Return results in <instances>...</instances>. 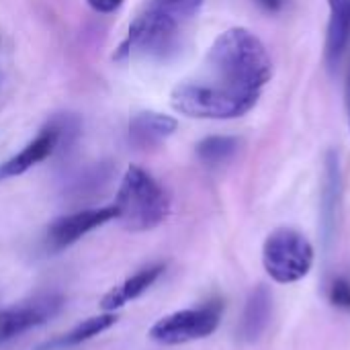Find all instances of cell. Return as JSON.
I'll list each match as a JSON object with an SVG mask.
<instances>
[{"instance_id":"cell-1","label":"cell","mask_w":350,"mask_h":350,"mask_svg":"<svg viewBox=\"0 0 350 350\" xmlns=\"http://www.w3.org/2000/svg\"><path fill=\"white\" fill-rule=\"evenodd\" d=\"M207 66L215 76V84L260 94L262 86L273 78V59L258 35L244 27L224 31L207 53Z\"/></svg>"},{"instance_id":"cell-2","label":"cell","mask_w":350,"mask_h":350,"mask_svg":"<svg viewBox=\"0 0 350 350\" xmlns=\"http://www.w3.org/2000/svg\"><path fill=\"white\" fill-rule=\"evenodd\" d=\"M117 219L129 232H148L158 228L170 213L166 189L144 168L129 166L117 193Z\"/></svg>"},{"instance_id":"cell-3","label":"cell","mask_w":350,"mask_h":350,"mask_svg":"<svg viewBox=\"0 0 350 350\" xmlns=\"http://www.w3.org/2000/svg\"><path fill=\"white\" fill-rule=\"evenodd\" d=\"M258 96L219 84L185 82L172 90L170 105L176 113L193 119H236L254 109Z\"/></svg>"},{"instance_id":"cell-4","label":"cell","mask_w":350,"mask_h":350,"mask_svg":"<svg viewBox=\"0 0 350 350\" xmlns=\"http://www.w3.org/2000/svg\"><path fill=\"white\" fill-rule=\"evenodd\" d=\"M180 37L183 23L144 4L129 25L127 39L121 43L117 59L131 53L150 59H168L178 51Z\"/></svg>"},{"instance_id":"cell-5","label":"cell","mask_w":350,"mask_h":350,"mask_svg":"<svg viewBox=\"0 0 350 350\" xmlns=\"http://www.w3.org/2000/svg\"><path fill=\"white\" fill-rule=\"evenodd\" d=\"M314 246L297 230L279 228L269 234L262 246V265L277 283H297L314 267Z\"/></svg>"},{"instance_id":"cell-6","label":"cell","mask_w":350,"mask_h":350,"mask_svg":"<svg viewBox=\"0 0 350 350\" xmlns=\"http://www.w3.org/2000/svg\"><path fill=\"white\" fill-rule=\"evenodd\" d=\"M221 316H224V304L219 299L193 308V310L174 312L170 316H164L152 326L150 338L166 347L201 340V338L211 336L217 330Z\"/></svg>"},{"instance_id":"cell-7","label":"cell","mask_w":350,"mask_h":350,"mask_svg":"<svg viewBox=\"0 0 350 350\" xmlns=\"http://www.w3.org/2000/svg\"><path fill=\"white\" fill-rule=\"evenodd\" d=\"M64 308V297L59 293H43L33 299L21 301L12 308L0 312V345H6L25 332L47 324Z\"/></svg>"},{"instance_id":"cell-8","label":"cell","mask_w":350,"mask_h":350,"mask_svg":"<svg viewBox=\"0 0 350 350\" xmlns=\"http://www.w3.org/2000/svg\"><path fill=\"white\" fill-rule=\"evenodd\" d=\"M113 219H117L115 205L98 207V209H84V211H78L72 215H64L47 228L45 244L51 252L64 250V248L72 246L74 242H78L88 232H92Z\"/></svg>"},{"instance_id":"cell-9","label":"cell","mask_w":350,"mask_h":350,"mask_svg":"<svg viewBox=\"0 0 350 350\" xmlns=\"http://www.w3.org/2000/svg\"><path fill=\"white\" fill-rule=\"evenodd\" d=\"M59 139H57V127L49 125V129L41 131L27 148H23L16 156L8 158L6 162L0 164V180L6 178H14L23 172H27L29 168H33L35 164L43 162L45 158H49L53 154V150L57 148Z\"/></svg>"},{"instance_id":"cell-10","label":"cell","mask_w":350,"mask_h":350,"mask_svg":"<svg viewBox=\"0 0 350 350\" xmlns=\"http://www.w3.org/2000/svg\"><path fill=\"white\" fill-rule=\"evenodd\" d=\"M271 314H273V295L265 285H258L250 291L244 312H242V320L238 326V336L244 342H254L262 336V332L267 330L269 322H271Z\"/></svg>"},{"instance_id":"cell-11","label":"cell","mask_w":350,"mask_h":350,"mask_svg":"<svg viewBox=\"0 0 350 350\" xmlns=\"http://www.w3.org/2000/svg\"><path fill=\"white\" fill-rule=\"evenodd\" d=\"M178 127V121L170 115L144 111L129 121V139L137 148H152L168 139Z\"/></svg>"},{"instance_id":"cell-12","label":"cell","mask_w":350,"mask_h":350,"mask_svg":"<svg viewBox=\"0 0 350 350\" xmlns=\"http://www.w3.org/2000/svg\"><path fill=\"white\" fill-rule=\"evenodd\" d=\"M164 265L158 262V265H152V267H146L142 269L139 273H135L133 277H129L127 281H123L121 285L113 287L103 299H100V310L103 312H117L119 308H123L125 304L137 299L139 295H144L164 273Z\"/></svg>"},{"instance_id":"cell-13","label":"cell","mask_w":350,"mask_h":350,"mask_svg":"<svg viewBox=\"0 0 350 350\" xmlns=\"http://www.w3.org/2000/svg\"><path fill=\"white\" fill-rule=\"evenodd\" d=\"M330 21L326 33V62L336 66L350 39V0H328Z\"/></svg>"},{"instance_id":"cell-14","label":"cell","mask_w":350,"mask_h":350,"mask_svg":"<svg viewBox=\"0 0 350 350\" xmlns=\"http://www.w3.org/2000/svg\"><path fill=\"white\" fill-rule=\"evenodd\" d=\"M338 197H340V168L338 158L334 152L326 158V180L322 189V228H324V240L328 242L334 224H336V209H338Z\"/></svg>"},{"instance_id":"cell-15","label":"cell","mask_w":350,"mask_h":350,"mask_svg":"<svg viewBox=\"0 0 350 350\" xmlns=\"http://www.w3.org/2000/svg\"><path fill=\"white\" fill-rule=\"evenodd\" d=\"M240 142L232 135H209L197 144V156L203 164L207 166H217L228 160L238 152Z\"/></svg>"},{"instance_id":"cell-16","label":"cell","mask_w":350,"mask_h":350,"mask_svg":"<svg viewBox=\"0 0 350 350\" xmlns=\"http://www.w3.org/2000/svg\"><path fill=\"white\" fill-rule=\"evenodd\" d=\"M115 322H117V314H115V312H105V314H100V316L88 318V320H84L82 324H78L74 330H70L68 334H64V336L55 342V347H66V349H68V347H78V345H82V342H86V340L98 336L100 332L109 330L111 326H115Z\"/></svg>"},{"instance_id":"cell-17","label":"cell","mask_w":350,"mask_h":350,"mask_svg":"<svg viewBox=\"0 0 350 350\" xmlns=\"http://www.w3.org/2000/svg\"><path fill=\"white\" fill-rule=\"evenodd\" d=\"M205 0H144L146 6L156 8L168 16H172L178 23H189L203 6Z\"/></svg>"},{"instance_id":"cell-18","label":"cell","mask_w":350,"mask_h":350,"mask_svg":"<svg viewBox=\"0 0 350 350\" xmlns=\"http://www.w3.org/2000/svg\"><path fill=\"white\" fill-rule=\"evenodd\" d=\"M328 297H330V304L340 308V310H347L350 312V281L347 277H336L330 287H328Z\"/></svg>"},{"instance_id":"cell-19","label":"cell","mask_w":350,"mask_h":350,"mask_svg":"<svg viewBox=\"0 0 350 350\" xmlns=\"http://www.w3.org/2000/svg\"><path fill=\"white\" fill-rule=\"evenodd\" d=\"M86 2H88V6H90L92 10L103 12V14L115 12V10L123 4V0H86Z\"/></svg>"},{"instance_id":"cell-20","label":"cell","mask_w":350,"mask_h":350,"mask_svg":"<svg viewBox=\"0 0 350 350\" xmlns=\"http://www.w3.org/2000/svg\"><path fill=\"white\" fill-rule=\"evenodd\" d=\"M265 10H269V12H279L281 8H283V4H285V0H256Z\"/></svg>"},{"instance_id":"cell-21","label":"cell","mask_w":350,"mask_h":350,"mask_svg":"<svg viewBox=\"0 0 350 350\" xmlns=\"http://www.w3.org/2000/svg\"><path fill=\"white\" fill-rule=\"evenodd\" d=\"M347 94H349V125H350V68H349V82H347Z\"/></svg>"}]
</instances>
